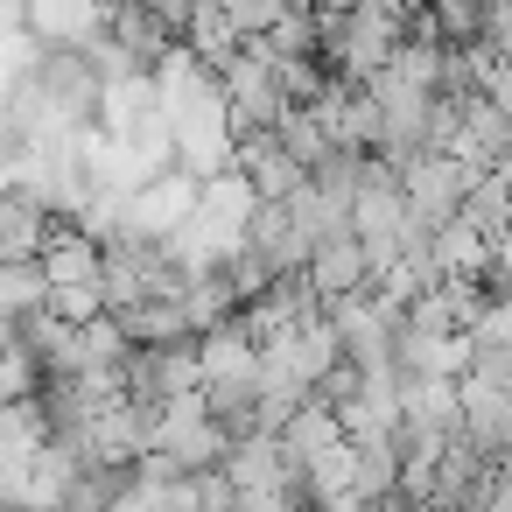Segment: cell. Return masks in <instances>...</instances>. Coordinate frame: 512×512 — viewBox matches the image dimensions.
<instances>
[{
    "mask_svg": "<svg viewBox=\"0 0 512 512\" xmlns=\"http://www.w3.org/2000/svg\"><path fill=\"white\" fill-rule=\"evenodd\" d=\"M120 379H127L134 400H155V407L197 393V379H204V372H197V337H176V344H134L127 365H120Z\"/></svg>",
    "mask_w": 512,
    "mask_h": 512,
    "instance_id": "obj_4",
    "label": "cell"
},
{
    "mask_svg": "<svg viewBox=\"0 0 512 512\" xmlns=\"http://www.w3.org/2000/svg\"><path fill=\"white\" fill-rule=\"evenodd\" d=\"M477 176H484L477 162H463V155H449V148H421V155L400 169L407 225H414V232H435V225H449V218L463 211V197H470V183H477Z\"/></svg>",
    "mask_w": 512,
    "mask_h": 512,
    "instance_id": "obj_1",
    "label": "cell"
},
{
    "mask_svg": "<svg viewBox=\"0 0 512 512\" xmlns=\"http://www.w3.org/2000/svg\"><path fill=\"white\" fill-rule=\"evenodd\" d=\"M288 8H316V0H288Z\"/></svg>",
    "mask_w": 512,
    "mask_h": 512,
    "instance_id": "obj_26",
    "label": "cell"
},
{
    "mask_svg": "<svg viewBox=\"0 0 512 512\" xmlns=\"http://www.w3.org/2000/svg\"><path fill=\"white\" fill-rule=\"evenodd\" d=\"M120 330H127V344H176V337H190V323H183V302H169V295H155V302H134L127 316H113Z\"/></svg>",
    "mask_w": 512,
    "mask_h": 512,
    "instance_id": "obj_18",
    "label": "cell"
},
{
    "mask_svg": "<svg viewBox=\"0 0 512 512\" xmlns=\"http://www.w3.org/2000/svg\"><path fill=\"white\" fill-rule=\"evenodd\" d=\"M218 85H225V113H232V134H260V127H274V120L288 113V92L274 85L267 57H253V50H239L232 64H218Z\"/></svg>",
    "mask_w": 512,
    "mask_h": 512,
    "instance_id": "obj_6",
    "label": "cell"
},
{
    "mask_svg": "<svg viewBox=\"0 0 512 512\" xmlns=\"http://www.w3.org/2000/svg\"><path fill=\"white\" fill-rule=\"evenodd\" d=\"M302 274H309L316 302H337V295H358V288H372V260H365V246H358V232H351V225L323 232V239L309 246Z\"/></svg>",
    "mask_w": 512,
    "mask_h": 512,
    "instance_id": "obj_9",
    "label": "cell"
},
{
    "mask_svg": "<svg viewBox=\"0 0 512 512\" xmlns=\"http://www.w3.org/2000/svg\"><path fill=\"white\" fill-rule=\"evenodd\" d=\"M141 8H148V15H155V22H162V29L176 36V43H183V36H190V22H197V8H204V0H141Z\"/></svg>",
    "mask_w": 512,
    "mask_h": 512,
    "instance_id": "obj_24",
    "label": "cell"
},
{
    "mask_svg": "<svg viewBox=\"0 0 512 512\" xmlns=\"http://www.w3.org/2000/svg\"><path fill=\"white\" fill-rule=\"evenodd\" d=\"M99 239H85L71 218H57L50 225V239H43V253H36V267H43V281L50 288H85V281H99Z\"/></svg>",
    "mask_w": 512,
    "mask_h": 512,
    "instance_id": "obj_12",
    "label": "cell"
},
{
    "mask_svg": "<svg viewBox=\"0 0 512 512\" xmlns=\"http://www.w3.org/2000/svg\"><path fill=\"white\" fill-rule=\"evenodd\" d=\"M225 8V22L239 29V43H253V36H267L281 15H288V0H218Z\"/></svg>",
    "mask_w": 512,
    "mask_h": 512,
    "instance_id": "obj_21",
    "label": "cell"
},
{
    "mask_svg": "<svg viewBox=\"0 0 512 512\" xmlns=\"http://www.w3.org/2000/svg\"><path fill=\"white\" fill-rule=\"evenodd\" d=\"M218 470L232 477V491H288V484H302V470L288 463V449H281V435H274V428L239 435V442L225 449V463H218Z\"/></svg>",
    "mask_w": 512,
    "mask_h": 512,
    "instance_id": "obj_11",
    "label": "cell"
},
{
    "mask_svg": "<svg viewBox=\"0 0 512 512\" xmlns=\"http://www.w3.org/2000/svg\"><path fill=\"white\" fill-rule=\"evenodd\" d=\"M155 449H162L176 470H218L225 449H232V435L211 421L204 393H183V400H169V407L155 414Z\"/></svg>",
    "mask_w": 512,
    "mask_h": 512,
    "instance_id": "obj_3",
    "label": "cell"
},
{
    "mask_svg": "<svg viewBox=\"0 0 512 512\" xmlns=\"http://www.w3.org/2000/svg\"><path fill=\"white\" fill-rule=\"evenodd\" d=\"M50 225H57L50 211H36L15 190H0V260H36L43 239H50Z\"/></svg>",
    "mask_w": 512,
    "mask_h": 512,
    "instance_id": "obj_16",
    "label": "cell"
},
{
    "mask_svg": "<svg viewBox=\"0 0 512 512\" xmlns=\"http://www.w3.org/2000/svg\"><path fill=\"white\" fill-rule=\"evenodd\" d=\"M22 29L43 50H92L106 36V0H22Z\"/></svg>",
    "mask_w": 512,
    "mask_h": 512,
    "instance_id": "obj_8",
    "label": "cell"
},
{
    "mask_svg": "<svg viewBox=\"0 0 512 512\" xmlns=\"http://www.w3.org/2000/svg\"><path fill=\"white\" fill-rule=\"evenodd\" d=\"M232 512H316V505L302 484H288V491H232Z\"/></svg>",
    "mask_w": 512,
    "mask_h": 512,
    "instance_id": "obj_23",
    "label": "cell"
},
{
    "mask_svg": "<svg viewBox=\"0 0 512 512\" xmlns=\"http://www.w3.org/2000/svg\"><path fill=\"white\" fill-rule=\"evenodd\" d=\"M246 246H253L274 274H295V267L309 260V239L295 232L288 204H253V218H246Z\"/></svg>",
    "mask_w": 512,
    "mask_h": 512,
    "instance_id": "obj_13",
    "label": "cell"
},
{
    "mask_svg": "<svg viewBox=\"0 0 512 512\" xmlns=\"http://www.w3.org/2000/svg\"><path fill=\"white\" fill-rule=\"evenodd\" d=\"M43 302H50V281L36 260H0V323H22Z\"/></svg>",
    "mask_w": 512,
    "mask_h": 512,
    "instance_id": "obj_19",
    "label": "cell"
},
{
    "mask_svg": "<svg viewBox=\"0 0 512 512\" xmlns=\"http://www.w3.org/2000/svg\"><path fill=\"white\" fill-rule=\"evenodd\" d=\"M372 8H386V15H421V0H372Z\"/></svg>",
    "mask_w": 512,
    "mask_h": 512,
    "instance_id": "obj_25",
    "label": "cell"
},
{
    "mask_svg": "<svg viewBox=\"0 0 512 512\" xmlns=\"http://www.w3.org/2000/svg\"><path fill=\"white\" fill-rule=\"evenodd\" d=\"M197 211V176L190 169H162V176H148L141 190H127V225H120V239H169L183 218Z\"/></svg>",
    "mask_w": 512,
    "mask_h": 512,
    "instance_id": "obj_7",
    "label": "cell"
},
{
    "mask_svg": "<svg viewBox=\"0 0 512 512\" xmlns=\"http://www.w3.org/2000/svg\"><path fill=\"white\" fill-rule=\"evenodd\" d=\"M232 169L253 183V197H260V204H281V197H295V190H302V176H309V169H302V162L281 148V134H274V127H260V134H239V148H232Z\"/></svg>",
    "mask_w": 512,
    "mask_h": 512,
    "instance_id": "obj_10",
    "label": "cell"
},
{
    "mask_svg": "<svg viewBox=\"0 0 512 512\" xmlns=\"http://www.w3.org/2000/svg\"><path fill=\"white\" fill-rule=\"evenodd\" d=\"M456 442H470L477 456H505L512 449V386L463 372L456 379Z\"/></svg>",
    "mask_w": 512,
    "mask_h": 512,
    "instance_id": "obj_5",
    "label": "cell"
},
{
    "mask_svg": "<svg viewBox=\"0 0 512 512\" xmlns=\"http://www.w3.org/2000/svg\"><path fill=\"white\" fill-rule=\"evenodd\" d=\"M232 316H239V295H232L225 267L183 281V323H190V337H204V330H218V323H232Z\"/></svg>",
    "mask_w": 512,
    "mask_h": 512,
    "instance_id": "obj_17",
    "label": "cell"
},
{
    "mask_svg": "<svg viewBox=\"0 0 512 512\" xmlns=\"http://www.w3.org/2000/svg\"><path fill=\"white\" fill-rule=\"evenodd\" d=\"M106 8H127V0H106Z\"/></svg>",
    "mask_w": 512,
    "mask_h": 512,
    "instance_id": "obj_27",
    "label": "cell"
},
{
    "mask_svg": "<svg viewBox=\"0 0 512 512\" xmlns=\"http://www.w3.org/2000/svg\"><path fill=\"white\" fill-rule=\"evenodd\" d=\"M274 134H281V148H288L302 169L330 155V141H323V127H316V113H309V106H288V113L274 120Z\"/></svg>",
    "mask_w": 512,
    "mask_h": 512,
    "instance_id": "obj_20",
    "label": "cell"
},
{
    "mask_svg": "<svg viewBox=\"0 0 512 512\" xmlns=\"http://www.w3.org/2000/svg\"><path fill=\"white\" fill-rule=\"evenodd\" d=\"M274 435H281V449H288V463L302 470L309 456H323L330 442H344V421H337V407H323V400L309 393V400H302V407H295V414H288V421H281Z\"/></svg>",
    "mask_w": 512,
    "mask_h": 512,
    "instance_id": "obj_15",
    "label": "cell"
},
{
    "mask_svg": "<svg viewBox=\"0 0 512 512\" xmlns=\"http://www.w3.org/2000/svg\"><path fill=\"white\" fill-rule=\"evenodd\" d=\"M50 316H64V323H92V316H106L99 281H85V288H50Z\"/></svg>",
    "mask_w": 512,
    "mask_h": 512,
    "instance_id": "obj_22",
    "label": "cell"
},
{
    "mask_svg": "<svg viewBox=\"0 0 512 512\" xmlns=\"http://www.w3.org/2000/svg\"><path fill=\"white\" fill-rule=\"evenodd\" d=\"M29 85L43 92L57 127H85L99 113V64H92V50H43L29 64Z\"/></svg>",
    "mask_w": 512,
    "mask_h": 512,
    "instance_id": "obj_2",
    "label": "cell"
},
{
    "mask_svg": "<svg viewBox=\"0 0 512 512\" xmlns=\"http://www.w3.org/2000/svg\"><path fill=\"white\" fill-rule=\"evenodd\" d=\"M428 253H435V274H449V281H484V267H491V239L463 211L428 232Z\"/></svg>",
    "mask_w": 512,
    "mask_h": 512,
    "instance_id": "obj_14",
    "label": "cell"
}]
</instances>
